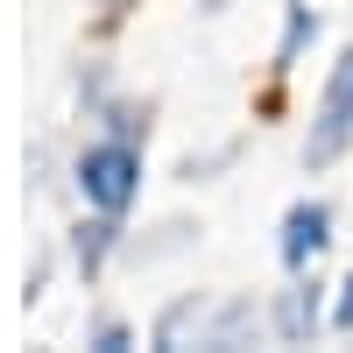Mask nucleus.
Instances as JSON below:
<instances>
[{
	"instance_id": "423d86ee",
	"label": "nucleus",
	"mask_w": 353,
	"mask_h": 353,
	"mask_svg": "<svg viewBox=\"0 0 353 353\" xmlns=\"http://www.w3.org/2000/svg\"><path fill=\"white\" fill-rule=\"evenodd\" d=\"M339 325L353 332V276H346V297H339Z\"/></svg>"
},
{
	"instance_id": "39448f33",
	"label": "nucleus",
	"mask_w": 353,
	"mask_h": 353,
	"mask_svg": "<svg viewBox=\"0 0 353 353\" xmlns=\"http://www.w3.org/2000/svg\"><path fill=\"white\" fill-rule=\"evenodd\" d=\"M311 325H318V297H311V283H297L283 297V332L290 339H311Z\"/></svg>"
},
{
	"instance_id": "7ed1b4c3",
	"label": "nucleus",
	"mask_w": 353,
	"mask_h": 353,
	"mask_svg": "<svg viewBox=\"0 0 353 353\" xmlns=\"http://www.w3.org/2000/svg\"><path fill=\"white\" fill-rule=\"evenodd\" d=\"M346 141H353V50L332 64V85H325V99H318V128H311V141H304V163H311V170L332 163Z\"/></svg>"
},
{
	"instance_id": "20e7f679",
	"label": "nucleus",
	"mask_w": 353,
	"mask_h": 353,
	"mask_svg": "<svg viewBox=\"0 0 353 353\" xmlns=\"http://www.w3.org/2000/svg\"><path fill=\"white\" fill-rule=\"evenodd\" d=\"M325 226H332L325 205H297V212L283 219V261H290V269H304V261L325 248Z\"/></svg>"
},
{
	"instance_id": "f257e3e1",
	"label": "nucleus",
	"mask_w": 353,
	"mask_h": 353,
	"mask_svg": "<svg viewBox=\"0 0 353 353\" xmlns=\"http://www.w3.org/2000/svg\"><path fill=\"white\" fill-rule=\"evenodd\" d=\"M254 304H176L163 325H156V339L163 346H184V339H198V346H248L254 339Z\"/></svg>"
},
{
	"instance_id": "f03ea898",
	"label": "nucleus",
	"mask_w": 353,
	"mask_h": 353,
	"mask_svg": "<svg viewBox=\"0 0 353 353\" xmlns=\"http://www.w3.org/2000/svg\"><path fill=\"white\" fill-rule=\"evenodd\" d=\"M78 191L99 205V212H128L134 191H141V156L128 141H99V149L78 156Z\"/></svg>"
}]
</instances>
